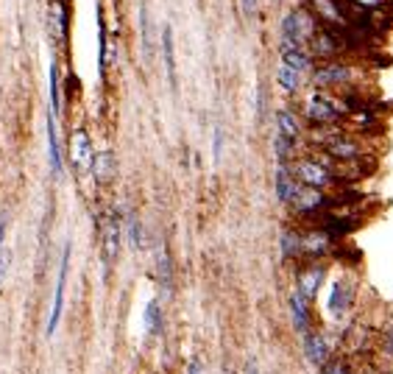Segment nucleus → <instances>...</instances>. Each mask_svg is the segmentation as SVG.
<instances>
[{
    "mask_svg": "<svg viewBox=\"0 0 393 374\" xmlns=\"http://www.w3.org/2000/svg\"><path fill=\"white\" fill-rule=\"evenodd\" d=\"M313 84L321 87V90H332V92H346V90H355L357 84L366 81V70L363 64L357 62H349L346 56L343 59H329V62H318L310 73Z\"/></svg>",
    "mask_w": 393,
    "mask_h": 374,
    "instance_id": "nucleus-1",
    "label": "nucleus"
},
{
    "mask_svg": "<svg viewBox=\"0 0 393 374\" xmlns=\"http://www.w3.org/2000/svg\"><path fill=\"white\" fill-rule=\"evenodd\" d=\"M318 28H321V20L313 14L310 6H301V8H293V11L285 14V20H282V39L307 48L310 36H313Z\"/></svg>",
    "mask_w": 393,
    "mask_h": 374,
    "instance_id": "nucleus-2",
    "label": "nucleus"
},
{
    "mask_svg": "<svg viewBox=\"0 0 393 374\" xmlns=\"http://www.w3.org/2000/svg\"><path fill=\"white\" fill-rule=\"evenodd\" d=\"M290 168H293V176L299 179V185H307V187H321V190H332V187H338V176L327 168V165H321L313 154L310 157H296L293 162H290Z\"/></svg>",
    "mask_w": 393,
    "mask_h": 374,
    "instance_id": "nucleus-3",
    "label": "nucleus"
},
{
    "mask_svg": "<svg viewBox=\"0 0 393 374\" xmlns=\"http://www.w3.org/2000/svg\"><path fill=\"white\" fill-rule=\"evenodd\" d=\"M335 201H338V198H332V195H329L327 190H321V187L301 185L299 187V193L293 195L290 207H293V212H296V215L310 218V215H324V212H327Z\"/></svg>",
    "mask_w": 393,
    "mask_h": 374,
    "instance_id": "nucleus-4",
    "label": "nucleus"
},
{
    "mask_svg": "<svg viewBox=\"0 0 393 374\" xmlns=\"http://www.w3.org/2000/svg\"><path fill=\"white\" fill-rule=\"evenodd\" d=\"M332 243H335V235H329L324 226H313V229L301 232V257L321 260L332 251Z\"/></svg>",
    "mask_w": 393,
    "mask_h": 374,
    "instance_id": "nucleus-5",
    "label": "nucleus"
},
{
    "mask_svg": "<svg viewBox=\"0 0 393 374\" xmlns=\"http://www.w3.org/2000/svg\"><path fill=\"white\" fill-rule=\"evenodd\" d=\"M355 296H357V282L352 277H341L335 285H332V293H329V313L335 319H343L352 305H355Z\"/></svg>",
    "mask_w": 393,
    "mask_h": 374,
    "instance_id": "nucleus-6",
    "label": "nucleus"
},
{
    "mask_svg": "<svg viewBox=\"0 0 393 374\" xmlns=\"http://www.w3.org/2000/svg\"><path fill=\"white\" fill-rule=\"evenodd\" d=\"M324 277H327V265H324L321 260H310V263H304V265L299 268V274H296V288L313 302V299L318 296V288H321Z\"/></svg>",
    "mask_w": 393,
    "mask_h": 374,
    "instance_id": "nucleus-7",
    "label": "nucleus"
},
{
    "mask_svg": "<svg viewBox=\"0 0 393 374\" xmlns=\"http://www.w3.org/2000/svg\"><path fill=\"white\" fill-rule=\"evenodd\" d=\"M67 265H70V246H64L62 251V263H59V279H56V293H53V307H50V319H48V335L56 333L59 319H62V305H64V282H67Z\"/></svg>",
    "mask_w": 393,
    "mask_h": 374,
    "instance_id": "nucleus-8",
    "label": "nucleus"
},
{
    "mask_svg": "<svg viewBox=\"0 0 393 374\" xmlns=\"http://www.w3.org/2000/svg\"><path fill=\"white\" fill-rule=\"evenodd\" d=\"M279 56H282V64H287V67H293V70H301V73H313V53L304 48V45H296V42H287V39H282V45H279Z\"/></svg>",
    "mask_w": 393,
    "mask_h": 374,
    "instance_id": "nucleus-9",
    "label": "nucleus"
},
{
    "mask_svg": "<svg viewBox=\"0 0 393 374\" xmlns=\"http://www.w3.org/2000/svg\"><path fill=\"white\" fill-rule=\"evenodd\" d=\"M273 185H276V195H279V201L282 204H290L293 201V195L299 193V179L293 176V168L287 165V162H279V168H276V176H273Z\"/></svg>",
    "mask_w": 393,
    "mask_h": 374,
    "instance_id": "nucleus-10",
    "label": "nucleus"
},
{
    "mask_svg": "<svg viewBox=\"0 0 393 374\" xmlns=\"http://www.w3.org/2000/svg\"><path fill=\"white\" fill-rule=\"evenodd\" d=\"M73 162H76V168L84 171V174L92 171L95 157H92V140H90L87 132H76V134H73Z\"/></svg>",
    "mask_w": 393,
    "mask_h": 374,
    "instance_id": "nucleus-11",
    "label": "nucleus"
},
{
    "mask_svg": "<svg viewBox=\"0 0 393 374\" xmlns=\"http://www.w3.org/2000/svg\"><path fill=\"white\" fill-rule=\"evenodd\" d=\"M290 313H293V324L299 333H310V321H313V310H310V299L296 288L290 293Z\"/></svg>",
    "mask_w": 393,
    "mask_h": 374,
    "instance_id": "nucleus-12",
    "label": "nucleus"
},
{
    "mask_svg": "<svg viewBox=\"0 0 393 374\" xmlns=\"http://www.w3.org/2000/svg\"><path fill=\"white\" fill-rule=\"evenodd\" d=\"M304 352H307V361L318 369H324L329 363V344L318 333H304Z\"/></svg>",
    "mask_w": 393,
    "mask_h": 374,
    "instance_id": "nucleus-13",
    "label": "nucleus"
},
{
    "mask_svg": "<svg viewBox=\"0 0 393 374\" xmlns=\"http://www.w3.org/2000/svg\"><path fill=\"white\" fill-rule=\"evenodd\" d=\"M120 251V223L115 215H106L103 218V257L106 263H112Z\"/></svg>",
    "mask_w": 393,
    "mask_h": 374,
    "instance_id": "nucleus-14",
    "label": "nucleus"
},
{
    "mask_svg": "<svg viewBox=\"0 0 393 374\" xmlns=\"http://www.w3.org/2000/svg\"><path fill=\"white\" fill-rule=\"evenodd\" d=\"M276 123H279V134H285V137H290V140H299V137L304 134L301 118H299V112L290 109V106H282V109L276 112Z\"/></svg>",
    "mask_w": 393,
    "mask_h": 374,
    "instance_id": "nucleus-15",
    "label": "nucleus"
},
{
    "mask_svg": "<svg viewBox=\"0 0 393 374\" xmlns=\"http://www.w3.org/2000/svg\"><path fill=\"white\" fill-rule=\"evenodd\" d=\"M276 81H279V87H282L285 92H299L301 84H304V73H301V70H293V67H287V64H279Z\"/></svg>",
    "mask_w": 393,
    "mask_h": 374,
    "instance_id": "nucleus-16",
    "label": "nucleus"
},
{
    "mask_svg": "<svg viewBox=\"0 0 393 374\" xmlns=\"http://www.w3.org/2000/svg\"><path fill=\"white\" fill-rule=\"evenodd\" d=\"M92 174H95V179H98L101 185L112 182V176H115V157H112V151H101V154H95Z\"/></svg>",
    "mask_w": 393,
    "mask_h": 374,
    "instance_id": "nucleus-17",
    "label": "nucleus"
},
{
    "mask_svg": "<svg viewBox=\"0 0 393 374\" xmlns=\"http://www.w3.org/2000/svg\"><path fill=\"white\" fill-rule=\"evenodd\" d=\"M162 53H165V70L171 84H176V56H173V28L165 25L162 28Z\"/></svg>",
    "mask_w": 393,
    "mask_h": 374,
    "instance_id": "nucleus-18",
    "label": "nucleus"
},
{
    "mask_svg": "<svg viewBox=\"0 0 393 374\" xmlns=\"http://www.w3.org/2000/svg\"><path fill=\"white\" fill-rule=\"evenodd\" d=\"M282 254L285 260H299L301 257V232L299 229H285L282 232Z\"/></svg>",
    "mask_w": 393,
    "mask_h": 374,
    "instance_id": "nucleus-19",
    "label": "nucleus"
},
{
    "mask_svg": "<svg viewBox=\"0 0 393 374\" xmlns=\"http://www.w3.org/2000/svg\"><path fill=\"white\" fill-rule=\"evenodd\" d=\"M48 154H50V171H53V176H59L62 174V157H59V140H56L53 115L48 118Z\"/></svg>",
    "mask_w": 393,
    "mask_h": 374,
    "instance_id": "nucleus-20",
    "label": "nucleus"
},
{
    "mask_svg": "<svg viewBox=\"0 0 393 374\" xmlns=\"http://www.w3.org/2000/svg\"><path fill=\"white\" fill-rule=\"evenodd\" d=\"M140 28H143V50H145V59L154 56V34H151V17H148V6L143 3L140 6Z\"/></svg>",
    "mask_w": 393,
    "mask_h": 374,
    "instance_id": "nucleus-21",
    "label": "nucleus"
},
{
    "mask_svg": "<svg viewBox=\"0 0 393 374\" xmlns=\"http://www.w3.org/2000/svg\"><path fill=\"white\" fill-rule=\"evenodd\" d=\"M64 25H67V20H64V6L56 0V3L50 6V28H53L56 39H64Z\"/></svg>",
    "mask_w": 393,
    "mask_h": 374,
    "instance_id": "nucleus-22",
    "label": "nucleus"
},
{
    "mask_svg": "<svg viewBox=\"0 0 393 374\" xmlns=\"http://www.w3.org/2000/svg\"><path fill=\"white\" fill-rule=\"evenodd\" d=\"M355 8H360V11H369V14H374V11H383V8H391L393 0H349Z\"/></svg>",
    "mask_w": 393,
    "mask_h": 374,
    "instance_id": "nucleus-23",
    "label": "nucleus"
},
{
    "mask_svg": "<svg viewBox=\"0 0 393 374\" xmlns=\"http://www.w3.org/2000/svg\"><path fill=\"white\" fill-rule=\"evenodd\" d=\"M129 243H131V249H140L143 246V226H140V221L134 218V215H129Z\"/></svg>",
    "mask_w": 393,
    "mask_h": 374,
    "instance_id": "nucleus-24",
    "label": "nucleus"
},
{
    "mask_svg": "<svg viewBox=\"0 0 393 374\" xmlns=\"http://www.w3.org/2000/svg\"><path fill=\"white\" fill-rule=\"evenodd\" d=\"M145 321H148V330H151V333H159V327H162V313H159V305H157V302L148 305Z\"/></svg>",
    "mask_w": 393,
    "mask_h": 374,
    "instance_id": "nucleus-25",
    "label": "nucleus"
},
{
    "mask_svg": "<svg viewBox=\"0 0 393 374\" xmlns=\"http://www.w3.org/2000/svg\"><path fill=\"white\" fill-rule=\"evenodd\" d=\"M321 374H352V369H349V363L343 358H338V361H329Z\"/></svg>",
    "mask_w": 393,
    "mask_h": 374,
    "instance_id": "nucleus-26",
    "label": "nucleus"
},
{
    "mask_svg": "<svg viewBox=\"0 0 393 374\" xmlns=\"http://www.w3.org/2000/svg\"><path fill=\"white\" fill-rule=\"evenodd\" d=\"M50 101H53V112L59 109V73L56 67H50Z\"/></svg>",
    "mask_w": 393,
    "mask_h": 374,
    "instance_id": "nucleus-27",
    "label": "nucleus"
},
{
    "mask_svg": "<svg viewBox=\"0 0 393 374\" xmlns=\"http://www.w3.org/2000/svg\"><path fill=\"white\" fill-rule=\"evenodd\" d=\"M159 277H162V285L171 288V260H168L165 251H162V257H159Z\"/></svg>",
    "mask_w": 393,
    "mask_h": 374,
    "instance_id": "nucleus-28",
    "label": "nucleus"
},
{
    "mask_svg": "<svg viewBox=\"0 0 393 374\" xmlns=\"http://www.w3.org/2000/svg\"><path fill=\"white\" fill-rule=\"evenodd\" d=\"M383 347H385V352L393 358V324L383 333Z\"/></svg>",
    "mask_w": 393,
    "mask_h": 374,
    "instance_id": "nucleus-29",
    "label": "nucleus"
},
{
    "mask_svg": "<svg viewBox=\"0 0 393 374\" xmlns=\"http://www.w3.org/2000/svg\"><path fill=\"white\" fill-rule=\"evenodd\" d=\"M8 260H11V254L8 251H0V282H3V277L8 271Z\"/></svg>",
    "mask_w": 393,
    "mask_h": 374,
    "instance_id": "nucleus-30",
    "label": "nucleus"
},
{
    "mask_svg": "<svg viewBox=\"0 0 393 374\" xmlns=\"http://www.w3.org/2000/svg\"><path fill=\"white\" fill-rule=\"evenodd\" d=\"M243 14L245 17H254L257 14V0H243Z\"/></svg>",
    "mask_w": 393,
    "mask_h": 374,
    "instance_id": "nucleus-31",
    "label": "nucleus"
},
{
    "mask_svg": "<svg viewBox=\"0 0 393 374\" xmlns=\"http://www.w3.org/2000/svg\"><path fill=\"white\" fill-rule=\"evenodd\" d=\"M220 148H223V137H220V129L215 132V160H220Z\"/></svg>",
    "mask_w": 393,
    "mask_h": 374,
    "instance_id": "nucleus-32",
    "label": "nucleus"
},
{
    "mask_svg": "<svg viewBox=\"0 0 393 374\" xmlns=\"http://www.w3.org/2000/svg\"><path fill=\"white\" fill-rule=\"evenodd\" d=\"M187 374H201V363L193 361V363H190V369H187Z\"/></svg>",
    "mask_w": 393,
    "mask_h": 374,
    "instance_id": "nucleus-33",
    "label": "nucleus"
},
{
    "mask_svg": "<svg viewBox=\"0 0 393 374\" xmlns=\"http://www.w3.org/2000/svg\"><path fill=\"white\" fill-rule=\"evenodd\" d=\"M245 374H259V372H257V363H254V361H248V366H245Z\"/></svg>",
    "mask_w": 393,
    "mask_h": 374,
    "instance_id": "nucleus-34",
    "label": "nucleus"
},
{
    "mask_svg": "<svg viewBox=\"0 0 393 374\" xmlns=\"http://www.w3.org/2000/svg\"><path fill=\"white\" fill-rule=\"evenodd\" d=\"M3 232H6V223L0 221V240H3Z\"/></svg>",
    "mask_w": 393,
    "mask_h": 374,
    "instance_id": "nucleus-35",
    "label": "nucleus"
}]
</instances>
